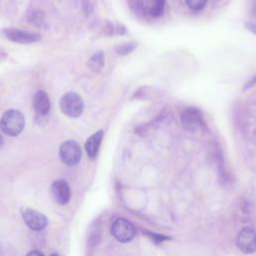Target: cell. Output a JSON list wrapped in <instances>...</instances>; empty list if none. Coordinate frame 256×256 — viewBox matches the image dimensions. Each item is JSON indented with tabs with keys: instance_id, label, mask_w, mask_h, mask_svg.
<instances>
[{
	"instance_id": "cell-20",
	"label": "cell",
	"mask_w": 256,
	"mask_h": 256,
	"mask_svg": "<svg viewBox=\"0 0 256 256\" xmlns=\"http://www.w3.org/2000/svg\"><path fill=\"white\" fill-rule=\"evenodd\" d=\"M2 145H3V138H2V136L0 134V148L2 147Z\"/></svg>"
},
{
	"instance_id": "cell-19",
	"label": "cell",
	"mask_w": 256,
	"mask_h": 256,
	"mask_svg": "<svg viewBox=\"0 0 256 256\" xmlns=\"http://www.w3.org/2000/svg\"><path fill=\"white\" fill-rule=\"evenodd\" d=\"M26 256H44L40 251H37V250H34V251H31L29 252Z\"/></svg>"
},
{
	"instance_id": "cell-6",
	"label": "cell",
	"mask_w": 256,
	"mask_h": 256,
	"mask_svg": "<svg viewBox=\"0 0 256 256\" xmlns=\"http://www.w3.org/2000/svg\"><path fill=\"white\" fill-rule=\"evenodd\" d=\"M237 247L240 251L246 254H251L256 251V232L249 227L243 228L237 235Z\"/></svg>"
},
{
	"instance_id": "cell-22",
	"label": "cell",
	"mask_w": 256,
	"mask_h": 256,
	"mask_svg": "<svg viewBox=\"0 0 256 256\" xmlns=\"http://www.w3.org/2000/svg\"><path fill=\"white\" fill-rule=\"evenodd\" d=\"M254 11H255V12H256V6H255V8H254Z\"/></svg>"
},
{
	"instance_id": "cell-7",
	"label": "cell",
	"mask_w": 256,
	"mask_h": 256,
	"mask_svg": "<svg viewBox=\"0 0 256 256\" xmlns=\"http://www.w3.org/2000/svg\"><path fill=\"white\" fill-rule=\"evenodd\" d=\"M22 217L25 224L34 231L43 230L48 225V219L46 216L31 208H26L22 213Z\"/></svg>"
},
{
	"instance_id": "cell-16",
	"label": "cell",
	"mask_w": 256,
	"mask_h": 256,
	"mask_svg": "<svg viewBox=\"0 0 256 256\" xmlns=\"http://www.w3.org/2000/svg\"><path fill=\"white\" fill-rule=\"evenodd\" d=\"M31 23L41 26L44 22V14L41 11H33L29 17Z\"/></svg>"
},
{
	"instance_id": "cell-18",
	"label": "cell",
	"mask_w": 256,
	"mask_h": 256,
	"mask_svg": "<svg viewBox=\"0 0 256 256\" xmlns=\"http://www.w3.org/2000/svg\"><path fill=\"white\" fill-rule=\"evenodd\" d=\"M245 26H246V28H247L250 32H252L253 34L256 35V23H253V22H246V23H245Z\"/></svg>"
},
{
	"instance_id": "cell-9",
	"label": "cell",
	"mask_w": 256,
	"mask_h": 256,
	"mask_svg": "<svg viewBox=\"0 0 256 256\" xmlns=\"http://www.w3.org/2000/svg\"><path fill=\"white\" fill-rule=\"evenodd\" d=\"M51 195L56 203L59 205H65L71 198V189L65 180L59 179L52 183Z\"/></svg>"
},
{
	"instance_id": "cell-14",
	"label": "cell",
	"mask_w": 256,
	"mask_h": 256,
	"mask_svg": "<svg viewBox=\"0 0 256 256\" xmlns=\"http://www.w3.org/2000/svg\"><path fill=\"white\" fill-rule=\"evenodd\" d=\"M137 44L135 42H129V43H124V44H121L119 45L117 48H116V52L119 54V55H127V54H130L131 52L134 51V49L136 48Z\"/></svg>"
},
{
	"instance_id": "cell-13",
	"label": "cell",
	"mask_w": 256,
	"mask_h": 256,
	"mask_svg": "<svg viewBox=\"0 0 256 256\" xmlns=\"http://www.w3.org/2000/svg\"><path fill=\"white\" fill-rule=\"evenodd\" d=\"M88 66L93 72H100L104 67V54L102 51L96 52L88 61Z\"/></svg>"
},
{
	"instance_id": "cell-8",
	"label": "cell",
	"mask_w": 256,
	"mask_h": 256,
	"mask_svg": "<svg viewBox=\"0 0 256 256\" xmlns=\"http://www.w3.org/2000/svg\"><path fill=\"white\" fill-rule=\"evenodd\" d=\"M5 36L16 43H22V44H28V43H34L40 40L41 36L38 33L35 32H28L16 28H6L4 29Z\"/></svg>"
},
{
	"instance_id": "cell-11",
	"label": "cell",
	"mask_w": 256,
	"mask_h": 256,
	"mask_svg": "<svg viewBox=\"0 0 256 256\" xmlns=\"http://www.w3.org/2000/svg\"><path fill=\"white\" fill-rule=\"evenodd\" d=\"M103 135H104L103 130H98L87 139L85 143V150L87 155L90 158H95L96 155L98 154V151L103 139Z\"/></svg>"
},
{
	"instance_id": "cell-2",
	"label": "cell",
	"mask_w": 256,
	"mask_h": 256,
	"mask_svg": "<svg viewBox=\"0 0 256 256\" xmlns=\"http://www.w3.org/2000/svg\"><path fill=\"white\" fill-rule=\"evenodd\" d=\"M61 111L71 118L79 117L84 108L82 98L75 92H67L60 100Z\"/></svg>"
},
{
	"instance_id": "cell-12",
	"label": "cell",
	"mask_w": 256,
	"mask_h": 256,
	"mask_svg": "<svg viewBox=\"0 0 256 256\" xmlns=\"http://www.w3.org/2000/svg\"><path fill=\"white\" fill-rule=\"evenodd\" d=\"M142 6L152 17H159L164 12L165 0H143Z\"/></svg>"
},
{
	"instance_id": "cell-1",
	"label": "cell",
	"mask_w": 256,
	"mask_h": 256,
	"mask_svg": "<svg viewBox=\"0 0 256 256\" xmlns=\"http://www.w3.org/2000/svg\"><path fill=\"white\" fill-rule=\"evenodd\" d=\"M25 126V118L23 114L15 109L6 111L0 121L1 130L8 136H18Z\"/></svg>"
},
{
	"instance_id": "cell-5",
	"label": "cell",
	"mask_w": 256,
	"mask_h": 256,
	"mask_svg": "<svg viewBox=\"0 0 256 256\" xmlns=\"http://www.w3.org/2000/svg\"><path fill=\"white\" fill-rule=\"evenodd\" d=\"M59 156L61 161L68 165L73 166L77 164L82 156V151L79 144L73 140H68L60 146Z\"/></svg>"
},
{
	"instance_id": "cell-4",
	"label": "cell",
	"mask_w": 256,
	"mask_h": 256,
	"mask_svg": "<svg viewBox=\"0 0 256 256\" xmlns=\"http://www.w3.org/2000/svg\"><path fill=\"white\" fill-rule=\"evenodd\" d=\"M135 233L136 230L133 224L124 218L117 219L111 226V234L117 241L121 243L130 242L134 238Z\"/></svg>"
},
{
	"instance_id": "cell-10",
	"label": "cell",
	"mask_w": 256,
	"mask_h": 256,
	"mask_svg": "<svg viewBox=\"0 0 256 256\" xmlns=\"http://www.w3.org/2000/svg\"><path fill=\"white\" fill-rule=\"evenodd\" d=\"M33 108L37 115L45 116L50 110V100L44 90H38L33 97Z\"/></svg>"
},
{
	"instance_id": "cell-3",
	"label": "cell",
	"mask_w": 256,
	"mask_h": 256,
	"mask_svg": "<svg viewBox=\"0 0 256 256\" xmlns=\"http://www.w3.org/2000/svg\"><path fill=\"white\" fill-rule=\"evenodd\" d=\"M180 118L183 128L189 132H196L205 126L202 111L197 107H187Z\"/></svg>"
},
{
	"instance_id": "cell-17",
	"label": "cell",
	"mask_w": 256,
	"mask_h": 256,
	"mask_svg": "<svg viewBox=\"0 0 256 256\" xmlns=\"http://www.w3.org/2000/svg\"><path fill=\"white\" fill-rule=\"evenodd\" d=\"M255 85H256V74H255L254 76H252V77L245 83V85L243 86L242 90L245 91V90H247V89H249V88H251V87H253V86H255Z\"/></svg>"
},
{
	"instance_id": "cell-15",
	"label": "cell",
	"mask_w": 256,
	"mask_h": 256,
	"mask_svg": "<svg viewBox=\"0 0 256 256\" xmlns=\"http://www.w3.org/2000/svg\"><path fill=\"white\" fill-rule=\"evenodd\" d=\"M207 0H186V4L194 11H200L206 6Z\"/></svg>"
},
{
	"instance_id": "cell-21",
	"label": "cell",
	"mask_w": 256,
	"mask_h": 256,
	"mask_svg": "<svg viewBox=\"0 0 256 256\" xmlns=\"http://www.w3.org/2000/svg\"><path fill=\"white\" fill-rule=\"evenodd\" d=\"M0 256H1V245H0Z\"/></svg>"
}]
</instances>
